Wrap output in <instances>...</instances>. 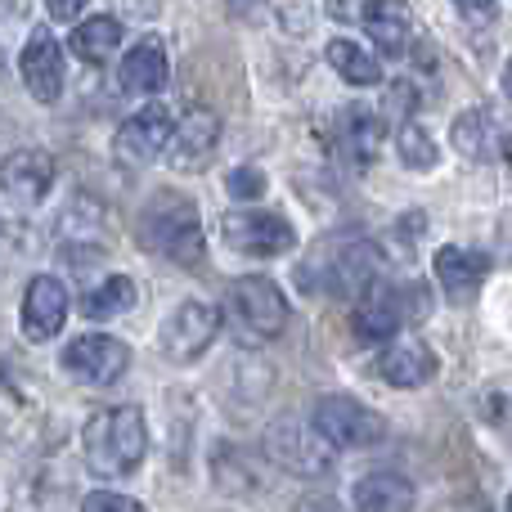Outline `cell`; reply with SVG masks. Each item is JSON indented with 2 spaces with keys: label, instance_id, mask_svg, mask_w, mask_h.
I'll return each mask as SVG.
<instances>
[{
  "label": "cell",
  "instance_id": "21",
  "mask_svg": "<svg viewBox=\"0 0 512 512\" xmlns=\"http://www.w3.org/2000/svg\"><path fill=\"white\" fill-rule=\"evenodd\" d=\"M355 508L369 512H405L414 508V486L400 472H369L364 481H355Z\"/></svg>",
  "mask_w": 512,
  "mask_h": 512
},
{
  "label": "cell",
  "instance_id": "1",
  "mask_svg": "<svg viewBox=\"0 0 512 512\" xmlns=\"http://www.w3.org/2000/svg\"><path fill=\"white\" fill-rule=\"evenodd\" d=\"M144 252L162 256V261H176L185 270H198L203 265V221H198L194 198L171 194V189H158V194L144 203L140 212V230H135Z\"/></svg>",
  "mask_w": 512,
  "mask_h": 512
},
{
  "label": "cell",
  "instance_id": "6",
  "mask_svg": "<svg viewBox=\"0 0 512 512\" xmlns=\"http://www.w3.org/2000/svg\"><path fill=\"white\" fill-rule=\"evenodd\" d=\"M405 324H414V310H409V288H396V283H369L355 301L351 328L360 342H391Z\"/></svg>",
  "mask_w": 512,
  "mask_h": 512
},
{
  "label": "cell",
  "instance_id": "33",
  "mask_svg": "<svg viewBox=\"0 0 512 512\" xmlns=\"http://www.w3.org/2000/svg\"><path fill=\"white\" fill-rule=\"evenodd\" d=\"M230 14L234 18H261L265 14V0H230Z\"/></svg>",
  "mask_w": 512,
  "mask_h": 512
},
{
  "label": "cell",
  "instance_id": "11",
  "mask_svg": "<svg viewBox=\"0 0 512 512\" xmlns=\"http://www.w3.org/2000/svg\"><path fill=\"white\" fill-rule=\"evenodd\" d=\"M310 265L319 270L324 292H364L373 283V270H378V248L373 243H333Z\"/></svg>",
  "mask_w": 512,
  "mask_h": 512
},
{
  "label": "cell",
  "instance_id": "4",
  "mask_svg": "<svg viewBox=\"0 0 512 512\" xmlns=\"http://www.w3.org/2000/svg\"><path fill=\"white\" fill-rule=\"evenodd\" d=\"M225 301H230V315L248 342H270V337H279L283 324H288V301H283L279 283L261 279V274L230 283V297Z\"/></svg>",
  "mask_w": 512,
  "mask_h": 512
},
{
  "label": "cell",
  "instance_id": "25",
  "mask_svg": "<svg viewBox=\"0 0 512 512\" xmlns=\"http://www.w3.org/2000/svg\"><path fill=\"white\" fill-rule=\"evenodd\" d=\"M396 153H400V162H405L409 171H432L436 167V144H432V135L414 122V117L396 122Z\"/></svg>",
  "mask_w": 512,
  "mask_h": 512
},
{
  "label": "cell",
  "instance_id": "27",
  "mask_svg": "<svg viewBox=\"0 0 512 512\" xmlns=\"http://www.w3.org/2000/svg\"><path fill=\"white\" fill-rule=\"evenodd\" d=\"M225 189H230V198H239V203H256V198L265 194V176L256 167H234Z\"/></svg>",
  "mask_w": 512,
  "mask_h": 512
},
{
  "label": "cell",
  "instance_id": "29",
  "mask_svg": "<svg viewBox=\"0 0 512 512\" xmlns=\"http://www.w3.org/2000/svg\"><path fill=\"white\" fill-rule=\"evenodd\" d=\"M414 81H391V95H387V117H396V122H405L409 108H414Z\"/></svg>",
  "mask_w": 512,
  "mask_h": 512
},
{
  "label": "cell",
  "instance_id": "13",
  "mask_svg": "<svg viewBox=\"0 0 512 512\" xmlns=\"http://www.w3.org/2000/svg\"><path fill=\"white\" fill-rule=\"evenodd\" d=\"M216 140H221V117L212 108H189L176 122V135H171V167L176 171H203L207 158H212Z\"/></svg>",
  "mask_w": 512,
  "mask_h": 512
},
{
  "label": "cell",
  "instance_id": "16",
  "mask_svg": "<svg viewBox=\"0 0 512 512\" xmlns=\"http://www.w3.org/2000/svg\"><path fill=\"white\" fill-rule=\"evenodd\" d=\"M436 369H441V360H436V351H427L423 342H414V337H405V342H391L387 351L378 355V378L387 382V387H427V382L436 378Z\"/></svg>",
  "mask_w": 512,
  "mask_h": 512
},
{
  "label": "cell",
  "instance_id": "32",
  "mask_svg": "<svg viewBox=\"0 0 512 512\" xmlns=\"http://www.w3.org/2000/svg\"><path fill=\"white\" fill-rule=\"evenodd\" d=\"M454 5H459L468 18H477V23H486V18L495 14V0H454Z\"/></svg>",
  "mask_w": 512,
  "mask_h": 512
},
{
  "label": "cell",
  "instance_id": "35",
  "mask_svg": "<svg viewBox=\"0 0 512 512\" xmlns=\"http://www.w3.org/2000/svg\"><path fill=\"white\" fill-rule=\"evenodd\" d=\"M504 162H508V171H512V140H508V149H504Z\"/></svg>",
  "mask_w": 512,
  "mask_h": 512
},
{
  "label": "cell",
  "instance_id": "22",
  "mask_svg": "<svg viewBox=\"0 0 512 512\" xmlns=\"http://www.w3.org/2000/svg\"><path fill=\"white\" fill-rule=\"evenodd\" d=\"M135 301H140L135 279H126V274H108L104 283H95V288L86 292L81 315H86V319H117V315H126Z\"/></svg>",
  "mask_w": 512,
  "mask_h": 512
},
{
  "label": "cell",
  "instance_id": "26",
  "mask_svg": "<svg viewBox=\"0 0 512 512\" xmlns=\"http://www.w3.org/2000/svg\"><path fill=\"white\" fill-rule=\"evenodd\" d=\"M342 135H346V153H351L355 162H373L378 140H382V126L373 122V113H364V108L346 113L342 117Z\"/></svg>",
  "mask_w": 512,
  "mask_h": 512
},
{
  "label": "cell",
  "instance_id": "20",
  "mask_svg": "<svg viewBox=\"0 0 512 512\" xmlns=\"http://www.w3.org/2000/svg\"><path fill=\"white\" fill-rule=\"evenodd\" d=\"M364 32L373 36V45H378L382 54H405L409 50V5L405 0H369L364 5Z\"/></svg>",
  "mask_w": 512,
  "mask_h": 512
},
{
  "label": "cell",
  "instance_id": "12",
  "mask_svg": "<svg viewBox=\"0 0 512 512\" xmlns=\"http://www.w3.org/2000/svg\"><path fill=\"white\" fill-rule=\"evenodd\" d=\"M68 288L54 274H36L23 292V333L27 342H50L68 324Z\"/></svg>",
  "mask_w": 512,
  "mask_h": 512
},
{
  "label": "cell",
  "instance_id": "23",
  "mask_svg": "<svg viewBox=\"0 0 512 512\" xmlns=\"http://www.w3.org/2000/svg\"><path fill=\"white\" fill-rule=\"evenodd\" d=\"M328 63L337 68V77L351 81V86H378L382 81V63L373 59L369 50H360L355 41H346V36H337V41H328Z\"/></svg>",
  "mask_w": 512,
  "mask_h": 512
},
{
  "label": "cell",
  "instance_id": "31",
  "mask_svg": "<svg viewBox=\"0 0 512 512\" xmlns=\"http://www.w3.org/2000/svg\"><path fill=\"white\" fill-rule=\"evenodd\" d=\"M45 5H50V14L59 18V23H72V18H77L90 0H45Z\"/></svg>",
  "mask_w": 512,
  "mask_h": 512
},
{
  "label": "cell",
  "instance_id": "8",
  "mask_svg": "<svg viewBox=\"0 0 512 512\" xmlns=\"http://www.w3.org/2000/svg\"><path fill=\"white\" fill-rule=\"evenodd\" d=\"M59 364L77 382H86V387H108V382H117L126 373L131 346L117 342V337H104V333H86V337H72Z\"/></svg>",
  "mask_w": 512,
  "mask_h": 512
},
{
  "label": "cell",
  "instance_id": "18",
  "mask_svg": "<svg viewBox=\"0 0 512 512\" xmlns=\"http://www.w3.org/2000/svg\"><path fill=\"white\" fill-rule=\"evenodd\" d=\"M270 445L288 468H301V472H319L328 463V450H337V445L315 427V418H310V427H297V423L274 427Z\"/></svg>",
  "mask_w": 512,
  "mask_h": 512
},
{
  "label": "cell",
  "instance_id": "2",
  "mask_svg": "<svg viewBox=\"0 0 512 512\" xmlns=\"http://www.w3.org/2000/svg\"><path fill=\"white\" fill-rule=\"evenodd\" d=\"M81 450H86V468L104 481L131 477L149 454V427L144 414L135 405H117V409H99L81 432Z\"/></svg>",
  "mask_w": 512,
  "mask_h": 512
},
{
  "label": "cell",
  "instance_id": "15",
  "mask_svg": "<svg viewBox=\"0 0 512 512\" xmlns=\"http://www.w3.org/2000/svg\"><path fill=\"white\" fill-rule=\"evenodd\" d=\"M450 140H454V149H459L463 158H472V162H499L512 135L499 126V117L490 113V108H468V113H459Z\"/></svg>",
  "mask_w": 512,
  "mask_h": 512
},
{
  "label": "cell",
  "instance_id": "34",
  "mask_svg": "<svg viewBox=\"0 0 512 512\" xmlns=\"http://www.w3.org/2000/svg\"><path fill=\"white\" fill-rule=\"evenodd\" d=\"M504 95L512 99V59H508V68H504Z\"/></svg>",
  "mask_w": 512,
  "mask_h": 512
},
{
  "label": "cell",
  "instance_id": "3",
  "mask_svg": "<svg viewBox=\"0 0 512 512\" xmlns=\"http://www.w3.org/2000/svg\"><path fill=\"white\" fill-rule=\"evenodd\" d=\"M315 427L337 450H373L387 441V418L355 396H324L315 405Z\"/></svg>",
  "mask_w": 512,
  "mask_h": 512
},
{
  "label": "cell",
  "instance_id": "10",
  "mask_svg": "<svg viewBox=\"0 0 512 512\" xmlns=\"http://www.w3.org/2000/svg\"><path fill=\"white\" fill-rule=\"evenodd\" d=\"M18 72H23V86L32 99L59 104V95H63V45L54 41V32L32 27V36L23 41V54H18Z\"/></svg>",
  "mask_w": 512,
  "mask_h": 512
},
{
  "label": "cell",
  "instance_id": "17",
  "mask_svg": "<svg viewBox=\"0 0 512 512\" xmlns=\"http://www.w3.org/2000/svg\"><path fill=\"white\" fill-rule=\"evenodd\" d=\"M167 86V45L162 36H140L122 59V90L126 95H158Z\"/></svg>",
  "mask_w": 512,
  "mask_h": 512
},
{
  "label": "cell",
  "instance_id": "24",
  "mask_svg": "<svg viewBox=\"0 0 512 512\" xmlns=\"http://www.w3.org/2000/svg\"><path fill=\"white\" fill-rule=\"evenodd\" d=\"M117 45H122V23L108 14L86 18V23H77V32H72V50H77V59H86V63H104Z\"/></svg>",
  "mask_w": 512,
  "mask_h": 512
},
{
  "label": "cell",
  "instance_id": "36",
  "mask_svg": "<svg viewBox=\"0 0 512 512\" xmlns=\"http://www.w3.org/2000/svg\"><path fill=\"white\" fill-rule=\"evenodd\" d=\"M508 508H512V499H508Z\"/></svg>",
  "mask_w": 512,
  "mask_h": 512
},
{
  "label": "cell",
  "instance_id": "30",
  "mask_svg": "<svg viewBox=\"0 0 512 512\" xmlns=\"http://www.w3.org/2000/svg\"><path fill=\"white\" fill-rule=\"evenodd\" d=\"M364 5H369V0H324V9L337 18V23H351V18H364Z\"/></svg>",
  "mask_w": 512,
  "mask_h": 512
},
{
  "label": "cell",
  "instance_id": "5",
  "mask_svg": "<svg viewBox=\"0 0 512 512\" xmlns=\"http://www.w3.org/2000/svg\"><path fill=\"white\" fill-rule=\"evenodd\" d=\"M221 333V310L207 301H180L167 319H162L158 346L171 364H194L198 355H207V346Z\"/></svg>",
  "mask_w": 512,
  "mask_h": 512
},
{
  "label": "cell",
  "instance_id": "28",
  "mask_svg": "<svg viewBox=\"0 0 512 512\" xmlns=\"http://www.w3.org/2000/svg\"><path fill=\"white\" fill-rule=\"evenodd\" d=\"M86 512H140V499H126V495H113V490H95V495L81 499Z\"/></svg>",
  "mask_w": 512,
  "mask_h": 512
},
{
  "label": "cell",
  "instance_id": "7",
  "mask_svg": "<svg viewBox=\"0 0 512 512\" xmlns=\"http://www.w3.org/2000/svg\"><path fill=\"white\" fill-rule=\"evenodd\" d=\"M171 135H176V122L162 104H149L140 113H131L113 135V158L122 167H149L162 149H171Z\"/></svg>",
  "mask_w": 512,
  "mask_h": 512
},
{
  "label": "cell",
  "instance_id": "14",
  "mask_svg": "<svg viewBox=\"0 0 512 512\" xmlns=\"http://www.w3.org/2000/svg\"><path fill=\"white\" fill-rule=\"evenodd\" d=\"M54 185V158L45 149H18L5 158V194L14 207H36Z\"/></svg>",
  "mask_w": 512,
  "mask_h": 512
},
{
  "label": "cell",
  "instance_id": "19",
  "mask_svg": "<svg viewBox=\"0 0 512 512\" xmlns=\"http://www.w3.org/2000/svg\"><path fill=\"white\" fill-rule=\"evenodd\" d=\"M486 274H490V261L472 248H441L436 252V279H441V288L450 292V301H459V306L477 297Z\"/></svg>",
  "mask_w": 512,
  "mask_h": 512
},
{
  "label": "cell",
  "instance_id": "9",
  "mask_svg": "<svg viewBox=\"0 0 512 512\" xmlns=\"http://www.w3.org/2000/svg\"><path fill=\"white\" fill-rule=\"evenodd\" d=\"M221 234L234 252L243 256H283L297 248V234L274 212H230L221 221Z\"/></svg>",
  "mask_w": 512,
  "mask_h": 512
}]
</instances>
